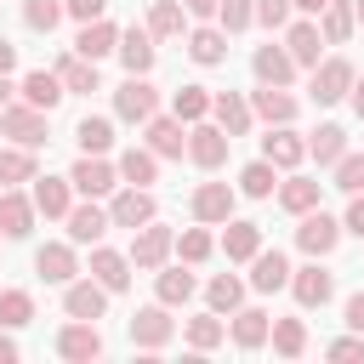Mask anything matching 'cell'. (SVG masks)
<instances>
[{
    "label": "cell",
    "instance_id": "obj_1",
    "mask_svg": "<svg viewBox=\"0 0 364 364\" xmlns=\"http://www.w3.org/2000/svg\"><path fill=\"white\" fill-rule=\"evenodd\" d=\"M171 250H176V233H171L159 216H154V222H142V228L131 233V267H142V273H159Z\"/></svg>",
    "mask_w": 364,
    "mask_h": 364
},
{
    "label": "cell",
    "instance_id": "obj_2",
    "mask_svg": "<svg viewBox=\"0 0 364 364\" xmlns=\"http://www.w3.org/2000/svg\"><path fill=\"white\" fill-rule=\"evenodd\" d=\"M114 114L131 119V125H148L159 114V91L148 85V74H125V85L114 91Z\"/></svg>",
    "mask_w": 364,
    "mask_h": 364
},
{
    "label": "cell",
    "instance_id": "obj_3",
    "mask_svg": "<svg viewBox=\"0 0 364 364\" xmlns=\"http://www.w3.org/2000/svg\"><path fill=\"white\" fill-rule=\"evenodd\" d=\"M341 233H347V228H341L330 210H318V205H313V210L296 222V245H301L307 256H330V250L341 245Z\"/></svg>",
    "mask_w": 364,
    "mask_h": 364
},
{
    "label": "cell",
    "instance_id": "obj_4",
    "mask_svg": "<svg viewBox=\"0 0 364 364\" xmlns=\"http://www.w3.org/2000/svg\"><path fill=\"white\" fill-rule=\"evenodd\" d=\"M228 148H233V136H228L222 125H205V119L188 125V159H193L199 171H216V165L228 159Z\"/></svg>",
    "mask_w": 364,
    "mask_h": 364
},
{
    "label": "cell",
    "instance_id": "obj_5",
    "mask_svg": "<svg viewBox=\"0 0 364 364\" xmlns=\"http://www.w3.org/2000/svg\"><path fill=\"white\" fill-rule=\"evenodd\" d=\"M108 216H114V228H142V222H154L159 216V205H154V193L148 188H136V182H125L114 199H108Z\"/></svg>",
    "mask_w": 364,
    "mask_h": 364
},
{
    "label": "cell",
    "instance_id": "obj_6",
    "mask_svg": "<svg viewBox=\"0 0 364 364\" xmlns=\"http://www.w3.org/2000/svg\"><path fill=\"white\" fill-rule=\"evenodd\" d=\"M57 353H63L68 364H91V358H102V330H97V318H74V324H63V330H57Z\"/></svg>",
    "mask_w": 364,
    "mask_h": 364
},
{
    "label": "cell",
    "instance_id": "obj_7",
    "mask_svg": "<svg viewBox=\"0 0 364 364\" xmlns=\"http://www.w3.org/2000/svg\"><path fill=\"white\" fill-rule=\"evenodd\" d=\"M353 80H358V74H353V63H347V57H324V63L313 68V85H307V91H313V102H324V108H330V102H341V97L353 91Z\"/></svg>",
    "mask_w": 364,
    "mask_h": 364
},
{
    "label": "cell",
    "instance_id": "obj_8",
    "mask_svg": "<svg viewBox=\"0 0 364 364\" xmlns=\"http://www.w3.org/2000/svg\"><path fill=\"white\" fill-rule=\"evenodd\" d=\"M68 182H74L85 199H102V193H114L119 165H108L102 154H80V159H74V171H68Z\"/></svg>",
    "mask_w": 364,
    "mask_h": 364
},
{
    "label": "cell",
    "instance_id": "obj_9",
    "mask_svg": "<svg viewBox=\"0 0 364 364\" xmlns=\"http://www.w3.org/2000/svg\"><path fill=\"white\" fill-rule=\"evenodd\" d=\"M171 336H176V324H171L165 301H154V307H136V313H131V341H136L142 353H159Z\"/></svg>",
    "mask_w": 364,
    "mask_h": 364
},
{
    "label": "cell",
    "instance_id": "obj_10",
    "mask_svg": "<svg viewBox=\"0 0 364 364\" xmlns=\"http://www.w3.org/2000/svg\"><path fill=\"white\" fill-rule=\"evenodd\" d=\"M0 131H6L11 142H23V148H40V142H51V136H46V108H34V102H17V108H6V114H0Z\"/></svg>",
    "mask_w": 364,
    "mask_h": 364
},
{
    "label": "cell",
    "instance_id": "obj_11",
    "mask_svg": "<svg viewBox=\"0 0 364 364\" xmlns=\"http://www.w3.org/2000/svg\"><path fill=\"white\" fill-rule=\"evenodd\" d=\"M63 313H68V318H102V313H108V284H97V279H68V284H63Z\"/></svg>",
    "mask_w": 364,
    "mask_h": 364
},
{
    "label": "cell",
    "instance_id": "obj_12",
    "mask_svg": "<svg viewBox=\"0 0 364 364\" xmlns=\"http://www.w3.org/2000/svg\"><path fill=\"white\" fill-rule=\"evenodd\" d=\"M290 296H296L301 307H324V301L336 296V279L318 267V256H313L307 267H290Z\"/></svg>",
    "mask_w": 364,
    "mask_h": 364
},
{
    "label": "cell",
    "instance_id": "obj_13",
    "mask_svg": "<svg viewBox=\"0 0 364 364\" xmlns=\"http://www.w3.org/2000/svg\"><path fill=\"white\" fill-rule=\"evenodd\" d=\"M262 159H273L279 171H296V165L307 159V136H296L290 125H273V131L262 136Z\"/></svg>",
    "mask_w": 364,
    "mask_h": 364
},
{
    "label": "cell",
    "instance_id": "obj_14",
    "mask_svg": "<svg viewBox=\"0 0 364 364\" xmlns=\"http://www.w3.org/2000/svg\"><path fill=\"white\" fill-rule=\"evenodd\" d=\"M228 216H233V188H228V182H199V188H193V222L216 228V222H228Z\"/></svg>",
    "mask_w": 364,
    "mask_h": 364
},
{
    "label": "cell",
    "instance_id": "obj_15",
    "mask_svg": "<svg viewBox=\"0 0 364 364\" xmlns=\"http://www.w3.org/2000/svg\"><path fill=\"white\" fill-rule=\"evenodd\" d=\"M74 51H80V57H91V63H102V57H114V51H119V28H114L108 17H91V23H80Z\"/></svg>",
    "mask_w": 364,
    "mask_h": 364
},
{
    "label": "cell",
    "instance_id": "obj_16",
    "mask_svg": "<svg viewBox=\"0 0 364 364\" xmlns=\"http://www.w3.org/2000/svg\"><path fill=\"white\" fill-rule=\"evenodd\" d=\"M28 199H34L40 216H68L74 210V182L68 176H34V193Z\"/></svg>",
    "mask_w": 364,
    "mask_h": 364
},
{
    "label": "cell",
    "instance_id": "obj_17",
    "mask_svg": "<svg viewBox=\"0 0 364 364\" xmlns=\"http://www.w3.org/2000/svg\"><path fill=\"white\" fill-rule=\"evenodd\" d=\"M63 222H68V239H74V245H102V233L114 228V216H108L102 205H74Z\"/></svg>",
    "mask_w": 364,
    "mask_h": 364
},
{
    "label": "cell",
    "instance_id": "obj_18",
    "mask_svg": "<svg viewBox=\"0 0 364 364\" xmlns=\"http://www.w3.org/2000/svg\"><path fill=\"white\" fill-rule=\"evenodd\" d=\"M34 273H40L46 284H68V279L80 273V262H74V239H68V245H40V250H34Z\"/></svg>",
    "mask_w": 364,
    "mask_h": 364
},
{
    "label": "cell",
    "instance_id": "obj_19",
    "mask_svg": "<svg viewBox=\"0 0 364 364\" xmlns=\"http://www.w3.org/2000/svg\"><path fill=\"white\" fill-rule=\"evenodd\" d=\"M324 46H330V40H324L318 23H307V17L290 23V34H284V51L296 57V68H318V51H324Z\"/></svg>",
    "mask_w": 364,
    "mask_h": 364
},
{
    "label": "cell",
    "instance_id": "obj_20",
    "mask_svg": "<svg viewBox=\"0 0 364 364\" xmlns=\"http://www.w3.org/2000/svg\"><path fill=\"white\" fill-rule=\"evenodd\" d=\"M250 74H256L262 85H290V74H296V57H290L284 46H256V57H250Z\"/></svg>",
    "mask_w": 364,
    "mask_h": 364
},
{
    "label": "cell",
    "instance_id": "obj_21",
    "mask_svg": "<svg viewBox=\"0 0 364 364\" xmlns=\"http://www.w3.org/2000/svg\"><path fill=\"white\" fill-rule=\"evenodd\" d=\"M17 97L51 114V108H57V102L68 97V85H63V74H46V68H34V74H23V85H17Z\"/></svg>",
    "mask_w": 364,
    "mask_h": 364
},
{
    "label": "cell",
    "instance_id": "obj_22",
    "mask_svg": "<svg viewBox=\"0 0 364 364\" xmlns=\"http://www.w3.org/2000/svg\"><path fill=\"white\" fill-rule=\"evenodd\" d=\"M250 114L267 119V125H290L296 119V97L284 85H262V91H250Z\"/></svg>",
    "mask_w": 364,
    "mask_h": 364
},
{
    "label": "cell",
    "instance_id": "obj_23",
    "mask_svg": "<svg viewBox=\"0 0 364 364\" xmlns=\"http://www.w3.org/2000/svg\"><path fill=\"white\" fill-rule=\"evenodd\" d=\"M148 148H154L159 159H182V154H188V131H182V119H176V114H171V119L154 114V119H148Z\"/></svg>",
    "mask_w": 364,
    "mask_h": 364
},
{
    "label": "cell",
    "instance_id": "obj_24",
    "mask_svg": "<svg viewBox=\"0 0 364 364\" xmlns=\"http://www.w3.org/2000/svg\"><path fill=\"white\" fill-rule=\"evenodd\" d=\"M91 279H97V284H108V296H119V290L131 284V256H119V250L97 245V250H91Z\"/></svg>",
    "mask_w": 364,
    "mask_h": 364
},
{
    "label": "cell",
    "instance_id": "obj_25",
    "mask_svg": "<svg viewBox=\"0 0 364 364\" xmlns=\"http://www.w3.org/2000/svg\"><path fill=\"white\" fill-rule=\"evenodd\" d=\"M284 284H290V262H284L279 250H256V256H250V290L273 296V290H284Z\"/></svg>",
    "mask_w": 364,
    "mask_h": 364
},
{
    "label": "cell",
    "instance_id": "obj_26",
    "mask_svg": "<svg viewBox=\"0 0 364 364\" xmlns=\"http://www.w3.org/2000/svg\"><path fill=\"white\" fill-rule=\"evenodd\" d=\"M34 216H40V210H34V199H23L17 188H6V193H0V233H6V239H28Z\"/></svg>",
    "mask_w": 364,
    "mask_h": 364
},
{
    "label": "cell",
    "instance_id": "obj_27",
    "mask_svg": "<svg viewBox=\"0 0 364 364\" xmlns=\"http://www.w3.org/2000/svg\"><path fill=\"white\" fill-rule=\"evenodd\" d=\"M210 119H216V125H222L228 136H245L256 114H250V102H245L239 91H216V102H210Z\"/></svg>",
    "mask_w": 364,
    "mask_h": 364
},
{
    "label": "cell",
    "instance_id": "obj_28",
    "mask_svg": "<svg viewBox=\"0 0 364 364\" xmlns=\"http://www.w3.org/2000/svg\"><path fill=\"white\" fill-rule=\"evenodd\" d=\"M267 336H273V318H267L262 307H239V313H233V347H239V353H256Z\"/></svg>",
    "mask_w": 364,
    "mask_h": 364
},
{
    "label": "cell",
    "instance_id": "obj_29",
    "mask_svg": "<svg viewBox=\"0 0 364 364\" xmlns=\"http://www.w3.org/2000/svg\"><path fill=\"white\" fill-rule=\"evenodd\" d=\"M119 63H125V74H148L154 68V28H125L119 34Z\"/></svg>",
    "mask_w": 364,
    "mask_h": 364
},
{
    "label": "cell",
    "instance_id": "obj_30",
    "mask_svg": "<svg viewBox=\"0 0 364 364\" xmlns=\"http://www.w3.org/2000/svg\"><path fill=\"white\" fill-rule=\"evenodd\" d=\"M353 23H358V0H330V6L318 11V34H324L330 46H341V40L353 34Z\"/></svg>",
    "mask_w": 364,
    "mask_h": 364
},
{
    "label": "cell",
    "instance_id": "obj_31",
    "mask_svg": "<svg viewBox=\"0 0 364 364\" xmlns=\"http://www.w3.org/2000/svg\"><path fill=\"white\" fill-rule=\"evenodd\" d=\"M188 57H193L199 68H216V63L228 57V28H193V34H188Z\"/></svg>",
    "mask_w": 364,
    "mask_h": 364
},
{
    "label": "cell",
    "instance_id": "obj_32",
    "mask_svg": "<svg viewBox=\"0 0 364 364\" xmlns=\"http://www.w3.org/2000/svg\"><path fill=\"white\" fill-rule=\"evenodd\" d=\"M273 188H279V165L273 159H250L239 171V193L245 199H273Z\"/></svg>",
    "mask_w": 364,
    "mask_h": 364
},
{
    "label": "cell",
    "instance_id": "obj_33",
    "mask_svg": "<svg viewBox=\"0 0 364 364\" xmlns=\"http://www.w3.org/2000/svg\"><path fill=\"white\" fill-rule=\"evenodd\" d=\"M318 193H324V182H313V176H290V182H279V205H284L290 216H307V210L318 205Z\"/></svg>",
    "mask_w": 364,
    "mask_h": 364
},
{
    "label": "cell",
    "instance_id": "obj_34",
    "mask_svg": "<svg viewBox=\"0 0 364 364\" xmlns=\"http://www.w3.org/2000/svg\"><path fill=\"white\" fill-rule=\"evenodd\" d=\"M222 250H228V262H250V256L262 250V228H256V222H233V216H228Z\"/></svg>",
    "mask_w": 364,
    "mask_h": 364
},
{
    "label": "cell",
    "instance_id": "obj_35",
    "mask_svg": "<svg viewBox=\"0 0 364 364\" xmlns=\"http://www.w3.org/2000/svg\"><path fill=\"white\" fill-rule=\"evenodd\" d=\"M74 142H80V154H108V148H114V119L85 114V119L74 125Z\"/></svg>",
    "mask_w": 364,
    "mask_h": 364
},
{
    "label": "cell",
    "instance_id": "obj_36",
    "mask_svg": "<svg viewBox=\"0 0 364 364\" xmlns=\"http://www.w3.org/2000/svg\"><path fill=\"white\" fill-rule=\"evenodd\" d=\"M154 176H159V154H154V148H125V154H119V182L148 188Z\"/></svg>",
    "mask_w": 364,
    "mask_h": 364
},
{
    "label": "cell",
    "instance_id": "obj_37",
    "mask_svg": "<svg viewBox=\"0 0 364 364\" xmlns=\"http://www.w3.org/2000/svg\"><path fill=\"white\" fill-rule=\"evenodd\" d=\"M210 102H216V97H210L205 85H182V91H171V114H176L182 125L205 119V114H210Z\"/></svg>",
    "mask_w": 364,
    "mask_h": 364
},
{
    "label": "cell",
    "instance_id": "obj_38",
    "mask_svg": "<svg viewBox=\"0 0 364 364\" xmlns=\"http://www.w3.org/2000/svg\"><path fill=\"white\" fill-rule=\"evenodd\" d=\"M154 296H159L165 307H182V301L193 296V273H188V267H165V273H154Z\"/></svg>",
    "mask_w": 364,
    "mask_h": 364
},
{
    "label": "cell",
    "instance_id": "obj_39",
    "mask_svg": "<svg viewBox=\"0 0 364 364\" xmlns=\"http://www.w3.org/2000/svg\"><path fill=\"white\" fill-rule=\"evenodd\" d=\"M34 176H40V171H34V148H23V142H17V148H0V182H6V188L34 182Z\"/></svg>",
    "mask_w": 364,
    "mask_h": 364
},
{
    "label": "cell",
    "instance_id": "obj_40",
    "mask_svg": "<svg viewBox=\"0 0 364 364\" xmlns=\"http://www.w3.org/2000/svg\"><path fill=\"white\" fill-rule=\"evenodd\" d=\"M57 74H63V85H68V91H85V97H91V91H102V85H97V63H91V57H80V51H74V57H63V63H57Z\"/></svg>",
    "mask_w": 364,
    "mask_h": 364
},
{
    "label": "cell",
    "instance_id": "obj_41",
    "mask_svg": "<svg viewBox=\"0 0 364 364\" xmlns=\"http://www.w3.org/2000/svg\"><path fill=\"white\" fill-rule=\"evenodd\" d=\"M307 154H313L318 165H336V159L347 154V131H341V125H318V131L307 136Z\"/></svg>",
    "mask_w": 364,
    "mask_h": 364
},
{
    "label": "cell",
    "instance_id": "obj_42",
    "mask_svg": "<svg viewBox=\"0 0 364 364\" xmlns=\"http://www.w3.org/2000/svg\"><path fill=\"white\" fill-rule=\"evenodd\" d=\"M205 301H210V313H239V301H245V284H239L233 273H216V279L205 284Z\"/></svg>",
    "mask_w": 364,
    "mask_h": 364
},
{
    "label": "cell",
    "instance_id": "obj_43",
    "mask_svg": "<svg viewBox=\"0 0 364 364\" xmlns=\"http://www.w3.org/2000/svg\"><path fill=\"white\" fill-rule=\"evenodd\" d=\"M222 336H228L222 313H199V318H188V347H193V353H210V347H222Z\"/></svg>",
    "mask_w": 364,
    "mask_h": 364
},
{
    "label": "cell",
    "instance_id": "obj_44",
    "mask_svg": "<svg viewBox=\"0 0 364 364\" xmlns=\"http://www.w3.org/2000/svg\"><path fill=\"white\" fill-rule=\"evenodd\" d=\"M273 353L279 358H301L307 353V324L301 318H273Z\"/></svg>",
    "mask_w": 364,
    "mask_h": 364
},
{
    "label": "cell",
    "instance_id": "obj_45",
    "mask_svg": "<svg viewBox=\"0 0 364 364\" xmlns=\"http://www.w3.org/2000/svg\"><path fill=\"white\" fill-rule=\"evenodd\" d=\"M63 17H68V6H63V0H23V23H28L34 34H51Z\"/></svg>",
    "mask_w": 364,
    "mask_h": 364
},
{
    "label": "cell",
    "instance_id": "obj_46",
    "mask_svg": "<svg viewBox=\"0 0 364 364\" xmlns=\"http://www.w3.org/2000/svg\"><path fill=\"white\" fill-rule=\"evenodd\" d=\"M182 11H188V6H176V0H154V6H148V28H154V40L182 34Z\"/></svg>",
    "mask_w": 364,
    "mask_h": 364
},
{
    "label": "cell",
    "instance_id": "obj_47",
    "mask_svg": "<svg viewBox=\"0 0 364 364\" xmlns=\"http://www.w3.org/2000/svg\"><path fill=\"white\" fill-rule=\"evenodd\" d=\"M34 318V296L28 290H0V324L6 330H23Z\"/></svg>",
    "mask_w": 364,
    "mask_h": 364
},
{
    "label": "cell",
    "instance_id": "obj_48",
    "mask_svg": "<svg viewBox=\"0 0 364 364\" xmlns=\"http://www.w3.org/2000/svg\"><path fill=\"white\" fill-rule=\"evenodd\" d=\"M210 250H216V239H210V233H205V228H188V233H182V239H176V256H182V262H188V267H199V262H205V256H210Z\"/></svg>",
    "mask_w": 364,
    "mask_h": 364
},
{
    "label": "cell",
    "instance_id": "obj_49",
    "mask_svg": "<svg viewBox=\"0 0 364 364\" xmlns=\"http://www.w3.org/2000/svg\"><path fill=\"white\" fill-rule=\"evenodd\" d=\"M330 188H341V193H364V154H341Z\"/></svg>",
    "mask_w": 364,
    "mask_h": 364
},
{
    "label": "cell",
    "instance_id": "obj_50",
    "mask_svg": "<svg viewBox=\"0 0 364 364\" xmlns=\"http://www.w3.org/2000/svg\"><path fill=\"white\" fill-rule=\"evenodd\" d=\"M216 17H222V28H228V34H239V28H250V23H256V0H222V6H216Z\"/></svg>",
    "mask_w": 364,
    "mask_h": 364
},
{
    "label": "cell",
    "instance_id": "obj_51",
    "mask_svg": "<svg viewBox=\"0 0 364 364\" xmlns=\"http://www.w3.org/2000/svg\"><path fill=\"white\" fill-rule=\"evenodd\" d=\"M290 11H296L290 0H256V23H267V28H284Z\"/></svg>",
    "mask_w": 364,
    "mask_h": 364
},
{
    "label": "cell",
    "instance_id": "obj_52",
    "mask_svg": "<svg viewBox=\"0 0 364 364\" xmlns=\"http://www.w3.org/2000/svg\"><path fill=\"white\" fill-rule=\"evenodd\" d=\"M324 353H330V358H364V336L353 330V336H341V341H330Z\"/></svg>",
    "mask_w": 364,
    "mask_h": 364
},
{
    "label": "cell",
    "instance_id": "obj_53",
    "mask_svg": "<svg viewBox=\"0 0 364 364\" xmlns=\"http://www.w3.org/2000/svg\"><path fill=\"white\" fill-rule=\"evenodd\" d=\"M63 6H68V17H74V23H91V17H102V11H108V0H63Z\"/></svg>",
    "mask_w": 364,
    "mask_h": 364
},
{
    "label": "cell",
    "instance_id": "obj_54",
    "mask_svg": "<svg viewBox=\"0 0 364 364\" xmlns=\"http://www.w3.org/2000/svg\"><path fill=\"white\" fill-rule=\"evenodd\" d=\"M341 228L364 239V193H353V205H347V216H341Z\"/></svg>",
    "mask_w": 364,
    "mask_h": 364
},
{
    "label": "cell",
    "instance_id": "obj_55",
    "mask_svg": "<svg viewBox=\"0 0 364 364\" xmlns=\"http://www.w3.org/2000/svg\"><path fill=\"white\" fill-rule=\"evenodd\" d=\"M347 330H358V336H364V290H353V296H347Z\"/></svg>",
    "mask_w": 364,
    "mask_h": 364
},
{
    "label": "cell",
    "instance_id": "obj_56",
    "mask_svg": "<svg viewBox=\"0 0 364 364\" xmlns=\"http://www.w3.org/2000/svg\"><path fill=\"white\" fill-rule=\"evenodd\" d=\"M11 68H17V46H11V40H0V74H11Z\"/></svg>",
    "mask_w": 364,
    "mask_h": 364
},
{
    "label": "cell",
    "instance_id": "obj_57",
    "mask_svg": "<svg viewBox=\"0 0 364 364\" xmlns=\"http://www.w3.org/2000/svg\"><path fill=\"white\" fill-rule=\"evenodd\" d=\"M182 6H188L193 17H216V6H222V0H182Z\"/></svg>",
    "mask_w": 364,
    "mask_h": 364
},
{
    "label": "cell",
    "instance_id": "obj_58",
    "mask_svg": "<svg viewBox=\"0 0 364 364\" xmlns=\"http://www.w3.org/2000/svg\"><path fill=\"white\" fill-rule=\"evenodd\" d=\"M347 102H353V114L364 119V80H353V91H347Z\"/></svg>",
    "mask_w": 364,
    "mask_h": 364
},
{
    "label": "cell",
    "instance_id": "obj_59",
    "mask_svg": "<svg viewBox=\"0 0 364 364\" xmlns=\"http://www.w3.org/2000/svg\"><path fill=\"white\" fill-rule=\"evenodd\" d=\"M0 364H17V341L11 336H0Z\"/></svg>",
    "mask_w": 364,
    "mask_h": 364
},
{
    "label": "cell",
    "instance_id": "obj_60",
    "mask_svg": "<svg viewBox=\"0 0 364 364\" xmlns=\"http://www.w3.org/2000/svg\"><path fill=\"white\" fill-rule=\"evenodd\" d=\"M290 6H296V11H307V17H318V11L330 6V0H290Z\"/></svg>",
    "mask_w": 364,
    "mask_h": 364
},
{
    "label": "cell",
    "instance_id": "obj_61",
    "mask_svg": "<svg viewBox=\"0 0 364 364\" xmlns=\"http://www.w3.org/2000/svg\"><path fill=\"white\" fill-rule=\"evenodd\" d=\"M11 97H17V85H11V80H6V74H0V114H6V108H11Z\"/></svg>",
    "mask_w": 364,
    "mask_h": 364
},
{
    "label": "cell",
    "instance_id": "obj_62",
    "mask_svg": "<svg viewBox=\"0 0 364 364\" xmlns=\"http://www.w3.org/2000/svg\"><path fill=\"white\" fill-rule=\"evenodd\" d=\"M358 23H364V0H358Z\"/></svg>",
    "mask_w": 364,
    "mask_h": 364
},
{
    "label": "cell",
    "instance_id": "obj_63",
    "mask_svg": "<svg viewBox=\"0 0 364 364\" xmlns=\"http://www.w3.org/2000/svg\"><path fill=\"white\" fill-rule=\"evenodd\" d=\"M0 239H6V233H0Z\"/></svg>",
    "mask_w": 364,
    "mask_h": 364
}]
</instances>
